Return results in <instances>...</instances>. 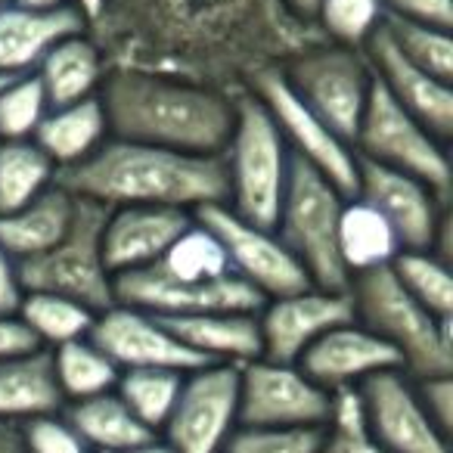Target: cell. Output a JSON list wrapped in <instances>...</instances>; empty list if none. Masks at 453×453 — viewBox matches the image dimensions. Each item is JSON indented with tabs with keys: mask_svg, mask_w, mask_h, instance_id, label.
I'll return each instance as SVG.
<instances>
[{
	"mask_svg": "<svg viewBox=\"0 0 453 453\" xmlns=\"http://www.w3.org/2000/svg\"><path fill=\"white\" fill-rule=\"evenodd\" d=\"M109 69L246 90L249 78L323 41L283 0H103L88 22Z\"/></svg>",
	"mask_w": 453,
	"mask_h": 453,
	"instance_id": "6da1fadb",
	"label": "cell"
},
{
	"mask_svg": "<svg viewBox=\"0 0 453 453\" xmlns=\"http://www.w3.org/2000/svg\"><path fill=\"white\" fill-rule=\"evenodd\" d=\"M96 96L109 137L189 156H220L234 131L240 90L162 72L106 69Z\"/></svg>",
	"mask_w": 453,
	"mask_h": 453,
	"instance_id": "7a4b0ae2",
	"label": "cell"
},
{
	"mask_svg": "<svg viewBox=\"0 0 453 453\" xmlns=\"http://www.w3.org/2000/svg\"><path fill=\"white\" fill-rule=\"evenodd\" d=\"M57 183L106 208L168 205L199 211L226 199L220 156H189L119 137H106L88 158L57 171Z\"/></svg>",
	"mask_w": 453,
	"mask_h": 453,
	"instance_id": "3957f363",
	"label": "cell"
},
{
	"mask_svg": "<svg viewBox=\"0 0 453 453\" xmlns=\"http://www.w3.org/2000/svg\"><path fill=\"white\" fill-rule=\"evenodd\" d=\"M354 320L376 333L413 379L453 372V320L426 311L391 273V267L354 273L348 280Z\"/></svg>",
	"mask_w": 453,
	"mask_h": 453,
	"instance_id": "277c9868",
	"label": "cell"
},
{
	"mask_svg": "<svg viewBox=\"0 0 453 453\" xmlns=\"http://www.w3.org/2000/svg\"><path fill=\"white\" fill-rule=\"evenodd\" d=\"M226 174L224 205L242 220L271 226L283 202L286 177H289V150L273 125L271 112L249 90L236 96L234 131L220 152Z\"/></svg>",
	"mask_w": 453,
	"mask_h": 453,
	"instance_id": "5b68a950",
	"label": "cell"
},
{
	"mask_svg": "<svg viewBox=\"0 0 453 453\" xmlns=\"http://www.w3.org/2000/svg\"><path fill=\"white\" fill-rule=\"evenodd\" d=\"M345 199L348 196H342L320 171L296 156L289 158V177L273 234L317 289H348V271L339 258V218Z\"/></svg>",
	"mask_w": 453,
	"mask_h": 453,
	"instance_id": "8992f818",
	"label": "cell"
},
{
	"mask_svg": "<svg viewBox=\"0 0 453 453\" xmlns=\"http://www.w3.org/2000/svg\"><path fill=\"white\" fill-rule=\"evenodd\" d=\"M109 208L100 202L78 199L69 230L57 246L38 258L19 261L22 292H53L90 308L94 314L115 304V277L103 258V224Z\"/></svg>",
	"mask_w": 453,
	"mask_h": 453,
	"instance_id": "52a82bcc",
	"label": "cell"
},
{
	"mask_svg": "<svg viewBox=\"0 0 453 453\" xmlns=\"http://www.w3.org/2000/svg\"><path fill=\"white\" fill-rule=\"evenodd\" d=\"M277 69L292 88V94L317 119L326 121L329 131L339 134L345 143H354L360 115L376 84L366 50L314 41L292 53Z\"/></svg>",
	"mask_w": 453,
	"mask_h": 453,
	"instance_id": "ba28073f",
	"label": "cell"
},
{
	"mask_svg": "<svg viewBox=\"0 0 453 453\" xmlns=\"http://www.w3.org/2000/svg\"><path fill=\"white\" fill-rule=\"evenodd\" d=\"M354 152L385 168L403 171L426 187H432L444 202H450L453 168L447 158V143L426 131L403 106H397L379 81L360 115L357 134H354Z\"/></svg>",
	"mask_w": 453,
	"mask_h": 453,
	"instance_id": "9c48e42d",
	"label": "cell"
},
{
	"mask_svg": "<svg viewBox=\"0 0 453 453\" xmlns=\"http://www.w3.org/2000/svg\"><path fill=\"white\" fill-rule=\"evenodd\" d=\"M246 90L271 112L280 137H283L289 156L302 158L314 171H320L342 196L351 199L357 187V152L351 143L333 134L326 121H320L286 84L277 65L261 69L249 78Z\"/></svg>",
	"mask_w": 453,
	"mask_h": 453,
	"instance_id": "30bf717a",
	"label": "cell"
},
{
	"mask_svg": "<svg viewBox=\"0 0 453 453\" xmlns=\"http://www.w3.org/2000/svg\"><path fill=\"white\" fill-rule=\"evenodd\" d=\"M354 199L366 202L385 218L403 249H428L450 261L447 236H450V211L447 202L416 177L385 168L379 162L357 156V187Z\"/></svg>",
	"mask_w": 453,
	"mask_h": 453,
	"instance_id": "8fae6325",
	"label": "cell"
},
{
	"mask_svg": "<svg viewBox=\"0 0 453 453\" xmlns=\"http://www.w3.org/2000/svg\"><path fill=\"white\" fill-rule=\"evenodd\" d=\"M240 426V366L202 364L180 382L168 422L165 444L174 453H220Z\"/></svg>",
	"mask_w": 453,
	"mask_h": 453,
	"instance_id": "7c38bea8",
	"label": "cell"
},
{
	"mask_svg": "<svg viewBox=\"0 0 453 453\" xmlns=\"http://www.w3.org/2000/svg\"><path fill=\"white\" fill-rule=\"evenodd\" d=\"M333 395L304 376L298 364L255 357L240 366V426L323 428Z\"/></svg>",
	"mask_w": 453,
	"mask_h": 453,
	"instance_id": "4fadbf2b",
	"label": "cell"
},
{
	"mask_svg": "<svg viewBox=\"0 0 453 453\" xmlns=\"http://www.w3.org/2000/svg\"><path fill=\"white\" fill-rule=\"evenodd\" d=\"M193 214L196 220H202L218 236L234 277H240L242 283L252 286L265 302L311 286V280L304 277L298 261L286 252V246L280 242V236L273 234L271 226L249 224L236 211H230L224 202L205 205Z\"/></svg>",
	"mask_w": 453,
	"mask_h": 453,
	"instance_id": "5bb4252c",
	"label": "cell"
},
{
	"mask_svg": "<svg viewBox=\"0 0 453 453\" xmlns=\"http://www.w3.org/2000/svg\"><path fill=\"white\" fill-rule=\"evenodd\" d=\"M115 302L158 317H180L208 314V311L258 314L265 298L234 273L218 280H174L158 273L156 267H146L115 277Z\"/></svg>",
	"mask_w": 453,
	"mask_h": 453,
	"instance_id": "9a60e30c",
	"label": "cell"
},
{
	"mask_svg": "<svg viewBox=\"0 0 453 453\" xmlns=\"http://www.w3.org/2000/svg\"><path fill=\"white\" fill-rule=\"evenodd\" d=\"M360 410L370 434L388 453H450L447 432L434 426L416 395L413 376L385 370L357 385Z\"/></svg>",
	"mask_w": 453,
	"mask_h": 453,
	"instance_id": "2e32d148",
	"label": "cell"
},
{
	"mask_svg": "<svg viewBox=\"0 0 453 453\" xmlns=\"http://www.w3.org/2000/svg\"><path fill=\"white\" fill-rule=\"evenodd\" d=\"M88 339L119 370H180L189 372L205 360L196 357L156 314L115 302L94 317Z\"/></svg>",
	"mask_w": 453,
	"mask_h": 453,
	"instance_id": "e0dca14e",
	"label": "cell"
},
{
	"mask_svg": "<svg viewBox=\"0 0 453 453\" xmlns=\"http://www.w3.org/2000/svg\"><path fill=\"white\" fill-rule=\"evenodd\" d=\"M354 320L351 298L345 292L304 286L289 296L267 298L258 311L261 357L280 364H298L304 351L339 323Z\"/></svg>",
	"mask_w": 453,
	"mask_h": 453,
	"instance_id": "ac0fdd59",
	"label": "cell"
},
{
	"mask_svg": "<svg viewBox=\"0 0 453 453\" xmlns=\"http://www.w3.org/2000/svg\"><path fill=\"white\" fill-rule=\"evenodd\" d=\"M366 59L372 65L379 88L403 106L432 137L441 143H450L453 137V88L441 78L428 75L426 69L413 65L395 50L382 28H376L370 41H366Z\"/></svg>",
	"mask_w": 453,
	"mask_h": 453,
	"instance_id": "d6986e66",
	"label": "cell"
},
{
	"mask_svg": "<svg viewBox=\"0 0 453 453\" xmlns=\"http://www.w3.org/2000/svg\"><path fill=\"white\" fill-rule=\"evenodd\" d=\"M193 224V211L168 205L109 208L103 224V258L112 277L152 267Z\"/></svg>",
	"mask_w": 453,
	"mask_h": 453,
	"instance_id": "ffe728a7",
	"label": "cell"
},
{
	"mask_svg": "<svg viewBox=\"0 0 453 453\" xmlns=\"http://www.w3.org/2000/svg\"><path fill=\"white\" fill-rule=\"evenodd\" d=\"M304 376L314 379L329 395L357 388L370 376L385 370H401L397 354L376 333L357 320H348L323 333L308 351L298 357Z\"/></svg>",
	"mask_w": 453,
	"mask_h": 453,
	"instance_id": "44dd1931",
	"label": "cell"
},
{
	"mask_svg": "<svg viewBox=\"0 0 453 453\" xmlns=\"http://www.w3.org/2000/svg\"><path fill=\"white\" fill-rule=\"evenodd\" d=\"M81 28H88V22L75 7L50 10V13L16 7V4L0 7V78L35 72L57 41Z\"/></svg>",
	"mask_w": 453,
	"mask_h": 453,
	"instance_id": "7402d4cb",
	"label": "cell"
},
{
	"mask_svg": "<svg viewBox=\"0 0 453 453\" xmlns=\"http://www.w3.org/2000/svg\"><path fill=\"white\" fill-rule=\"evenodd\" d=\"M158 320H162L196 357L205 360V364L242 366V364H249V360L261 357L258 314L208 311V314L158 317Z\"/></svg>",
	"mask_w": 453,
	"mask_h": 453,
	"instance_id": "603a6c76",
	"label": "cell"
},
{
	"mask_svg": "<svg viewBox=\"0 0 453 453\" xmlns=\"http://www.w3.org/2000/svg\"><path fill=\"white\" fill-rule=\"evenodd\" d=\"M65 395L53 372V357L47 348L16 354L0 360V422L22 426L38 416L63 413Z\"/></svg>",
	"mask_w": 453,
	"mask_h": 453,
	"instance_id": "cb8c5ba5",
	"label": "cell"
},
{
	"mask_svg": "<svg viewBox=\"0 0 453 453\" xmlns=\"http://www.w3.org/2000/svg\"><path fill=\"white\" fill-rule=\"evenodd\" d=\"M75 214V196L53 183L32 202L19 205L16 211L0 214V249L19 265V261L38 258L50 246L63 240Z\"/></svg>",
	"mask_w": 453,
	"mask_h": 453,
	"instance_id": "d4e9b609",
	"label": "cell"
},
{
	"mask_svg": "<svg viewBox=\"0 0 453 453\" xmlns=\"http://www.w3.org/2000/svg\"><path fill=\"white\" fill-rule=\"evenodd\" d=\"M106 57L90 38L88 28L75 35H65L63 41L44 53V59L35 69V78L41 81L50 106L88 100L100 94V84L106 78Z\"/></svg>",
	"mask_w": 453,
	"mask_h": 453,
	"instance_id": "484cf974",
	"label": "cell"
},
{
	"mask_svg": "<svg viewBox=\"0 0 453 453\" xmlns=\"http://www.w3.org/2000/svg\"><path fill=\"white\" fill-rule=\"evenodd\" d=\"M106 137L109 125L100 96H88V100L47 109L32 140L57 165V171H63L78 165L81 158H88Z\"/></svg>",
	"mask_w": 453,
	"mask_h": 453,
	"instance_id": "4316f807",
	"label": "cell"
},
{
	"mask_svg": "<svg viewBox=\"0 0 453 453\" xmlns=\"http://www.w3.org/2000/svg\"><path fill=\"white\" fill-rule=\"evenodd\" d=\"M63 416L81 434V441L88 444L90 453H121L127 447H137L143 441L156 438V432H150L125 407V401L115 395V388L106 391V395L65 403Z\"/></svg>",
	"mask_w": 453,
	"mask_h": 453,
	"instance_id": "83f0119b",
	"label": "cell"
},
{
	"mask_svg": "<svg viewBox=\"0 0 453 453\" xmlns=\"http://www.w3.org/2000/svg\"><path fill=\"white\" fill-rule=\"evenodd\" d=\"M397 252H401V242L382 214L354 196L345 199L339 218V258L348 271V280L354 273L388 267Z\"/></svg>",
	"mask_w": 453,
	"mask_h": 453,
	"instance_id": "f1b7e54d",
	"label": "cell"
},
{
	"mask_svg": "<svg viewBox=\"0 0 453 453\" xmlns=\"http://www.w3.org/2000/svg\"><path fill=\"white\" fill-rule=\"evenodd\" d=\"M16 317L28 326L41 348H59L65 342L84 339L94 326V311L81 302L53 296V292H22Z\"/></svg>",
	"mask_w": 453,
	"mask_h": 453,
	"instance_id": "f546056e",
	"label": "cell"
},
{
	"mask_svg": "<svg viewBox=\"0 0 453 453\" xmlns=\"http://www.w3.org/2000/svg\"><path fill=\"white\" fill-rule=\"evenodd\" d=\"M57 183V165L35 140H0V214L16 211Z\"/></svg>",
	"mask_w": 453,
	"mask_h": 453,
	"instance_id": "4dcf8cb0",
	"label": "cell"
},
{
	"mask_svg": "<svg viewBox=\"0 0 453 453\" xmlns=\"http://www.w3.org/2000/svg\"><path fill=\"white\" fill-rule=\"evenodd\" d=\"M53 372L65 395V403L84 401V397L106 395L119 382V366L84 335V339L65 342L59 348H50Z\"/></svg>",
	"mask_w": 453,
	"mask_h": 453,
	"instance_id": "1f68e13d",
	"label": "cell"
},
{
	"mask_svg": "<svg viewBox=\"0 0 453 453\" xmlns=\"http://www.w3.org/2000/svg\"><path fill=\"white\" fill-rule=\"evenodd\" d=\"M397 283L416 298L426 311L441 320H453V273L450 261L428 249H403L391 261Z\"/></svg>",
	"mask_w": 453,
	"mask_h": 453,
	"instance_id": "d6a6232c",
	"label": "cell"
},
{
	"mask_svg": "<svg viewBox=\"0 0 453 453\" xmlns=\"http://www.w3.org/2000/svg\"><path fill=\"white\" fill-rule=\"evenodd\" d=\"M152 267H156L158 273H165V277H174V280H218V277H230V273H234L230 271V261H226L224 246L218 242V236H214L202 220H196V214H193V224L171 242L168 252Z\"/></svg>",
	"mask_w": 453,
	"mask_h": 453,
	"instance_id": "836d02e7",
	"label": "cell"
},
{
	"mask_svg": "<svg viewBox=\"0 0 453 453\" xmlns=\"http://www.w3.org/2000/svg\"><path fill=\"white\" fill-rule=\"evenodd\" d=\"M183 376L187 372L180 370H121L119 382H115V395L150 432L158 434L168 422L177 395H180Z\"/></svg>",
	"mask_w": 453,
	"mask_h": 453,
	"instance_id": "e575fe53",
	"label": "cell"
},
{
	"mask_svg": "<svg viewBox=\"0 0 453 453\" xmlns=\"http://www.w3.org/2000/svg\"><path fill=\"white\" fill-rule=\"evenodd\" d=\"M379 28L403 59H410L413 65L426 69L428 75L441 78V81H453V38L447 28L391 19V16H385Z\"/></svg>",
	"mask_w": 453,
	"mask_h": 453,
	"instance_id": "d590c367",
	"label": "cell"
},
{
	"mask_svg": "<svg viewBox=\"0 0 453 453\" xmlns=\"http://www.w3.org/2000/svg\"><path fill=\"white\" fill-rule=\"evenodd\" d=\"M382 19V0H320L311 26L329 44L364 50Z\"/></svg>",
	"mask_w": 453,
	"mask_h": 453,
	"instance_id": "8d00e7d4",
	"label": "cell"
},
{
	"mask_svg": "<svg viewBox=\"0 0 453 453\" xmlns=\"http://www.w3.org/2000/svg\"><path fill=\"white\" fill-rule=\"evenodd\" d=\"M47 109L50 103L35 72L10 78L0 88V140H32Z\"/></svg>",
	"mask_w": 453,
	"mask_h": 453,
	"instance_id": "74e56055",
	"label": "cell"
},
{
	"mask_svg": "<svg viewBox=\"0 0 453 453\" xmlns=\"http://www.w3.org/2000/svg\"><path fill=\"white\" fill-rule=\"evenodd\" d=\"M317 453H388L366 428L357 388H345L333 395V413L323 426Z\"/></svg>",
	"mask_w": 453,
	"mask_h": 453,
	"instance_id": "f35d334b",
	"label": "cell"
},
{
	"mask_svg": "<svg viewBox=\"0 0 453 453\" xmlns=\"http://www.w3.org/2000/svg\"><path fill=\"white\" fill-rule=\"evenodd\" d=\"M320 438L311 426H236L220 453H317Z\"/></svg>",
	"mask_w": 453,
	"mask_h": 453,
	"instance_id": "ab89813d",
	"label": "cell"
},
{
	"mask_svg": "<svg viewBox=\"0 0 453 453\" xmlns=\"http://www.w3.org/2000/svg\"><path fill=\"white\" fill-rule=\"evenodd\" d=\"M16 432H19L26 453H90L81 434L69 426V419L63 413L28 419L22 426H16Z\"/></svg>",
	"mask_w": 453,
	"mask_h": 453,
	"instance_id": "60d3db41",
	"label": "cell"
},
{
	"mask_svg": "<svg viewBox=\"0 0 453 453\" xmlns=\"http://www.w3.org/2000/svg\"><path fill=\"white\" fill-rule=\"evenodd\" d=\"M382 13L391 19L422 22L434 28H453V0H382Z\"/></svg>",
	"mask_w": 453,
	"mask_h": 453,
	"instance_id": "b9f144b4",
	"label": "cell"
},
{
	"mask_svg": "<svg viewBox=\"0 0 453 453\" xmlns=\"http://www.w3.org/2000/svg\"><path fill=\"white\" fill-rule=\"evenodd\" d=\"M450 376L453 372L413 379L422 407L428 410V416H432L441 432H450V422H453V379Z\"/></svg>",
	"mask_w": 453,
	"mask_h": 453,
	"instance_id": "7bdbcfd3",
	"label": "cell"
},
{
	"mask_svg": "<svg viewBox=\"0 0 453 453\" xmlns=\"http://www.w3.org/2000/svg\"><path fill=\"white\" fill-rule=\"evenodd\" d=\"M41 348L35 342V335L28 333V326L16 314H0V360L16 357V354H26Z\"/></svg>",
	"mask_w": 453,
	"mask_h": 453,
	"instance_id": "ee69618b",
	"label": "cell"
},
{
	"mask_svg": "<svg viewBox=\"0 0 453 453\" xmlns=\"http://www.w3.org/2000/svg\"><path fill=\"white\" fill-rule=\"evenodd\" d=\"M22 298V283H19V267L0 249V314H16Z\"/></svg>",
	"mask_w": 453,
	"mask_h": 453,
	"instance_id": "f6af8a7d",
	"label": "cell"
},
{
	"mask_svg": "<svg viewBox=\"0 0 453 453\" xmlns=\"http://www.w3.org/2000/svg\"><path fill=\"white\" fill-rule=\"evenodd\" d=\"M10 4H16V7H26V10H38V13H50V10L75 7V0H10Z\"/></svg>",
	"mask_w": 453,
	"mask_h": 453,
	"instance_id": "bcb514c9",
	"label": "cell"
},
{
	"mask_svg": "<svg viewBox=\"0 0 453 453\" xmlns=\"http://www.w3.org/2000/svg\"><path fill=\"white\" fill-rule=\"evenodd\" d=\"M317 4H320V0H283V7L289 10L298 22H308V26L317 13Z\"/></svg>",
	"mask_w": 453,
	"mask_h": 453,
	"instance_id": "7dc6e473",
	"label": "cell"
},
{
	"mask_svg": "<svg viewBox=\"0 0 453 453\" xmlns=\"http://www.w3.org/2000/svg\"><path fill=\"white\" fill-rule=\"evenodd\" d=\"M0 453H26L16 426H4V422H0Z\"/></svg>",
	"mask_w": 453,
	"mask_h": 453,
	"instance_id": "c3c4849f",
	"label": "cell"
},
{
	"mask_svg": "<svg viewBox=\"0 0 453 453\" xmlns=\"http://www.w3.org/2000/svg\"><path fill=\"white\" fill-rule=\"evenodd\" d=\"M121 453H174V450L156 434V438L143 441V444H137V447H127V450H121Z\"/></svg>",
	"mask_w": 453,
	"mask_h": 453,
	"instance_id": "681fc988",
	"label": "cell"
},
{
	"mask_svg": "<svg viewBox=\"0 0 453 453\" xmlns=\"http://www.w3.org/2000/svg\"><path fill=\"white\" fill-rule=\"evenodd\" d=\"M75 7H78V13L84 16V22H90L96 13H100L103 0H75Z\"/></svg>",
	"mask_w": 453,
	"mask_h": 453,
	"instance_id": "f907efd6",
	"label": "cell"
},
{
	"mask_svg": "<svg viewBox=\"0 0 453 453\" xmlns=\"http://www.w3.org/2000/svg\"><path fill=\"white\" fill-rule=\"evenodd\" d=\"M10 81V78H0V88H4V84H7Z\"/></svg>",
	"mask_w": 453,
	"mask_h": 453,
	"instance_id": "816d5d0a",
	"label": "cell"
},
{
	"mask_svg": "<svg viewBox=\"0 0 453 453\" xmlns=\"http://www.w3.org/2000/svg\"><path fill=\"white\" fill-rule=\"evenodd\" d=\"M7 4H10V0H0V7H7Z\"/></svg>",
	"mask_w": 453,
	"mask_h": 453,
	"instance_id": "f5cc1de1",
	"label": "cell"
}]
</instances>
